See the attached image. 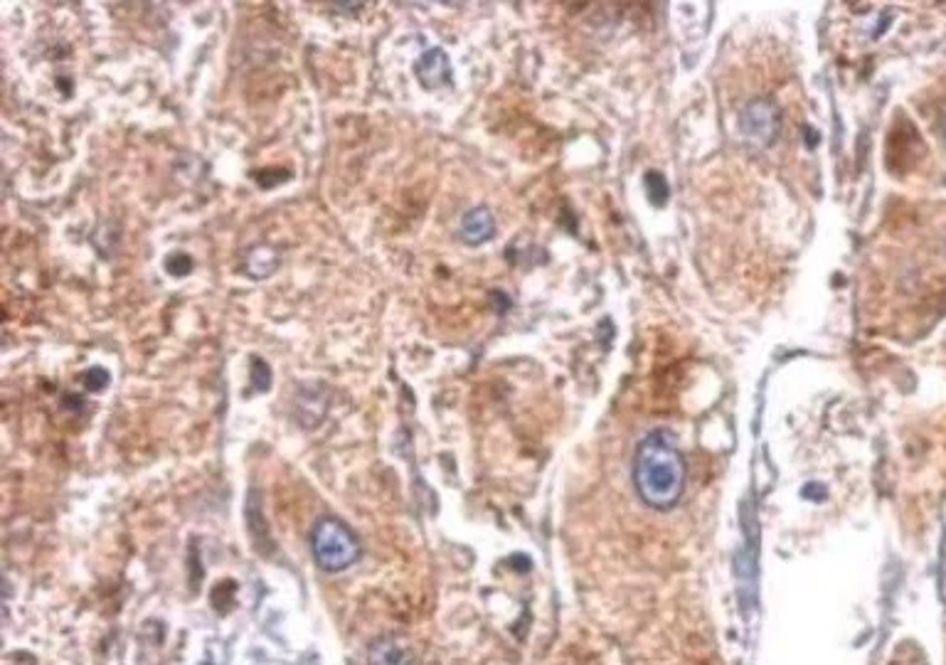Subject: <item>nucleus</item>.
<instances>
[{"label":"nucleus","instance_id":"obj_2","mask_svg":"<svg viewBox=\"0 0 946 665\" xmlns=\"http://www.w3.org/2000/svg\"><path fill=\"white\" fill-rule=\"evenodd\" d=\"M313 557L326 572H343L360 557L355 535L336 518L318 520L311 535Z\"/></svg>","mask_w":946,"mask_h":665},{"label":"nucleus","instance_id":"obj_5","mask_svg":"<svg viewBox=\"0 0 946 665\" xmlns=\"http://www.w3.org/2000/svg\"><path fill=\"white\" fill-rule=\"evenodd\" d=\"M493 234H496V220H493L488 207H473V210L466 212L459 225V237L471 247L488 242Z\"/></svg>","mask_w":946,"mask_h":665},{"label":"nucleus","instance_id":"obj_3","mask_svg":"<svg viewBox=\"0 0 946 665\" xmlns=\"http://www.w3.org/2000/svg\"><path fill=\"white\" fill-rule=\"evenodd\" d=\"M740 129L749 143L767 148L777 141L781 131V111L772 99L759 97L744 106L740 116Z\"/></svg>","mask_w":946,"mask_h":665},{"label":"nucleus","instance_id":"obj_7","mask_svg":"<svg viewBox=\"0 0 946 665\" xmlns=\"http://www.w3.org/2000/svg\"><path fill=\"white\" fill-rule=\"evenodd\" d=\"M166 271L170 276H188L190 271H193V259L183 252L170 254L166 259Z\"/></svg>","mask_w":946,"mask_h":665},{"label":"nucleus","instance_id":"obj_10","mask_svg":"<svg viewBox=\"0 0 946 665\" xmlns=\"http://www.w3.org/2000/svg\"><path fill=\"white\" fill-rule=\"evenodd\" d=\"M646 183H648V188H651V200L656 202V205H663V202H666V198H668L666 180H663L658 173H651L646 178Z\"/></svg>","mask_w":946,"mask_h":665},{"label":"nucleus","instance_id":"obj_4","mask_svg":"<svg viewBox=\"0 0 946 665\" xmlns=\"http://www.w3.org/2000/svg\"><path fill=\"white\" fill-rule=\"evenodd\" d=\"M419 84L424 89H441L451 84V65L444 50H427L414 65Z\"/></svg>","mask_w":946,"mask_h":665},{"label":"nucleus","instance_id":"obj_6","mask_svg":"<svg viewBox=\"0 0 946 665\" xmlns=\"http://www.w3.org/2000/svg\"><path fill=\"white\" fill-rule=\"evenodd\" d=\"M370 665H407V656L400 643L385 638V641H377L372 646Z\"/></svg>","mask_w":946,"mask_h":665},{"label":"nucleus","instance_id":"obj_1","mask_svg":"<svg viewBox=\"0 0 946 665\" xmlns=\"http://www.w3.org/2000/svg\"><path fill=\"white\" fill-rule=\"evenodd\" d=\"M685 459L668 432H651L634 456V486L641 500L656 510H668L685 491Z\"/></svg>","mask_w":946,"mask_h":665},{"label":"nucleus","instance_id":"obj_9","mask_svg":"<svg viewBox=\"0 0 946 665\" xmlns=\"http://www.w3.org/2000/svg\"><path fill=\"white\" fill-rule=\"evenodd\" d=\"M252 380H254V385H257L259 392H267V390H269V385H271V370H269V365L264 363L262 358H254V360H252Z\"/></svg>","mask_w":946,"mask_h":665},{"label":"nucleus","instance_id":"obj_8","mask_svg":"<svg viewBox=\"0 0 946 665\" xmlns=\"http://www.w3.org/2000/svg\"><path fill=\"white\" fill-rule=\"evenodd\" d=\"M109 382H111V377L104 367H92V370L84 372V385H87V390L99 392V390H104V387H109Z\"/></svg>","mask_w":946,"mask_h":665}]
</instances>
